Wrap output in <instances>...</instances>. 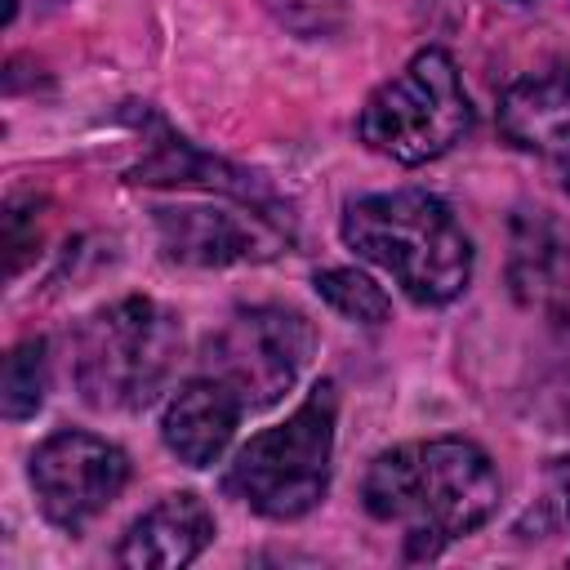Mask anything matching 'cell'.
I'll return each instance as SVG.
<instances>
[{
	"label": "cell",
	"mask_w": 570,
	"mask_h": 570,
	"mask_svg": "<svg viewBox=\"0 0 570 570\" xmlns=\"http://www.w3.org/2000/svg\"><path fill=\"white\" fill-rule=\"evenodd\" d=\"M361 499L374 521L405 530L410 557H436L499 512L503 485L476 441L432 436L383 450L361 481Z\"/></svg>",
	"instance_id": "cell-1"
},
{
	"label": "cell",
	"mask_w": 570,
	"mask_h": 570,
	"mask_svg": "<svg viewBox=\"0 0 570 570\" xmlns=\"http://www.w3.org/2000/svg\"><path fill=\"white\" fill-rule=\"evenodd\" d=\"M343 245L387 272L419 307L454 303L472 281V240L432 191H374L343 209Z\"/></svg>",
	"instance_id": "cell-2"
},
{
	"label": "cell",
	"mask_w": 570,
	"mask_h": 570,
	"mask_svg": "<svg viewBox=\"0 0 570 570\" xmlns=\"http://www.w3.org/2000/svg\"><path fill=\"white\" fill-rule=\"evenodd\" d=\"M178 316L156 298L129 294L89 312L71 334V379L85 405L129 414L156 401L178 365Z\"/></svg>",
	"instance_id": "cell-3"
},
{
	"label": "cell",
	"mask_w": 570,
	"mask_h": 570,
	"mask_svg": "<svg viewBox=\"0 0 570 570\" xmlns=\"http://www.w3.org/2000/svg\"><path fill=\"white\" fill-rule=\"evenodd\" d=\"M334 423H338V387L321 379L281 423L254 432L236 459L227 463V494L254 508L267 521L307 517L330 490L334 463Z\"/></svg>",
	"instance_id": "cell-4"
},
{
	"label": "cell",
	"mask_w": 570,
	"mask_h": 570,
	"mask_svg": "<svg viewBox=\"0 0 570 570\" xmlns=\"http://www.w3.org/2000/svg\"><path fill=\"white\" fill-rule=\"evenodd\" d=\"M468 129L472 98L445 49H419L401 76L365 98L356 116V138L396 165H428L445 156Z\"/></svg>",
	"instance_id": "cell-5"
},
{
	"label": "cell",
	"mask_w": 570,
	"mask_h": 570,
	"mask_svg": "<svg viewBox=\"0 0 570 570\" xmlns=\"http://www.w3.org/2000/svg\"><path fill=\"white\" fill-rule=\"evenodd\" d=\"M316 352V330L294 307H236L200 347L205 374L223 379L245 410L276 405Z\"/></svg>",
	"instance_id": "cell-6"
},
{
	"label": "cell",
	"mask_w": 570,
	"mask_h": 570,
	"mask_svg": "<svg viewBox=\"0 0 570 570\" xmlns=\"http://www.w3.org/2000/svg\"><path fill=\"white\" fill-rule=\"evenodd\" d=\"M27 476H31L40 512L58 530L76 534L120 499V490L129 481V459L107 436L62 428L31 450Z\"/></svg>",
	"instance_id": "cell-7"
},
{
	"label": "cell",
	"mask_w": 570,
	"mask_h": 570,
	"mask_svg": "<svg viewBox=\"0 0 570 570\" xmlns=\"http://www.w3.org/2000/svg\"><path fill=\"white\" fill-rule=\"evenodd\" d=\"M156 240L169 263L183 267H232V263H263L276 258L289 236L285 218L267 205H160L156 209Z\"/></svg>",
	"instance_id": "cell-8"
},
{
	"label": "cell",
	"mask_w": 570,
	"mask_h": 570,
	"mask_svg": "<svg viewBox=\"0 0 570 570\" xmlns=\"http://www.w3.org/2000/svg\"><path fill=\"white\" fill-rule=\"evenodd\" d=\"M508 281L521 307L539 312L561 352H570V223L548 209H525L512 218Z\"/></svg>",
	"instance_id": "cell-9"
},
{
	"label": "cell",
	"mask_w": 570,
	"mask_h": 570,
	"mask_svg": "<svg viewBox=\"0 0 570 570\" xmlns=\"http://www.w3.org/2000/svg\"><path fill=\"white\" fill-rule=\"evenodd\" d=\"M214 543V512L200 494L178 490L151 503L116 543V561L129 570H178Z\"/></svg>",
	"instance_id": "cell-10"
},
{
	"label": "cell",
	"mask_w": 570,
	"mask_h": 570,
	"mask_svg": "<svg viewBox=\"0 0 570 570\" xmlns=\"http://www.w3.org/2000/svg\"><path fill=\"white\" fill-rule=\"evenodd\" d=\"M240 414H245L240 396L223 379L200 374V379H187L169 396V405L160 414V441L169 445V454H178V463L209 468L232 445Z\"/></svg>",
	"instance_id": "cell-11"
},
{
	"label": "cell",
	"mask_w": 570,
	"mask_h": 570,
	"mask_svg": "<svg viewBox=\"0 0 570 570\" xmlns=\"http://www.w3.org/2000/svg\"><path fill=\"white\" fill-rule=\"evenodd\" d=\"M499 129L512 147L570 160V71L525 76L499 98Z\"/></svg>",
	"instance_id": "cell-12"
},
{
	"label": "cell",
	"mask_w": 570,
	"mask_h": 570,
	"mask_svg": "<svg viewBox=\"0 0 570 570\" xmlns=\"http://www.w3.org/2000/svg\"><path fill=\"white\" fill-rule=\"evenodd\" d=\"M49 392V343L45 338H22L4 356V379H0V410L9 423L31 419L45 405Z\"/></svg>",
	"instance_id": "cell-13"
},
{
	"label": "cell",
	"mask_w": 570,
	"mask_h": 570,
	"mask_svg": "<svg viewBox=\"0 0 570 570\" xmlns=\"http://www.w3.org/2000/svg\"><path fill=\"white\" fill-rule=\"evenodd\" d=\"M312 285L338 316H347L356 325H383L392 316V298L356 267H325L312 276Z\"/></svg>",
	"instance_id": "cell-14"
},
{
	"label": "cell",
	"mask_w": 570,
	"mask_h": 570,
	"mask_svg": "<svg viewBox=\"0 0 570 570\" xmlns=\"http://www.w3.org/2000/svg\"><path fill=\"white\" fill-rule=\"evenodd\" d=\"M4 245H9V276H18L27 267V258L40 245V218H36V200L31 196H9L4 205Z\"/></svg>",
	"instance_id": "cell-15"
},
{
	"label": "cell",
	"mask_w": 570,
	"mask_h": 570,
	"mask_svg": "<svg viewBox=\"0 0 570 570\" xmlns=\"http://www.w3.org/2000/svg\"><path fill=\"white\" fill-rule=\"evenodd\" d=\"M539 534H552L557 525H570V459H552L548 463V499L539 503V512H530Z\"/></svg>",
	"instance_id": "cell-16"
},
{
	"label": "cell",
	"mask_w": 570,
	"mask_h": 570,
	"mask_svg": "<svg viewBox=\"0 0 570 570\" xmlns=\"http://www.w3.org/2000/svg\"><path fill=\"white\" fill-rule=\"evenodd\" d=\"M561 187H566V196H570V165H566V178H561Z\"/></svg>",
	"instance_id": "cell-17"
},
{
	"label": "cell",
	"mask_w": 570,
	"mask_h": 570,
	"mask_svg": "<svg viewBox=\"0 0 570 570\" xmlns=\"http://www.w3.org/2000/svg\"><path fill=\"white\" fill-rule=\"evenodd\" d=\"M517 4H534V0H517Z\"/></svg>",
	"instance_id": "cell-18"
}]
</instances>
